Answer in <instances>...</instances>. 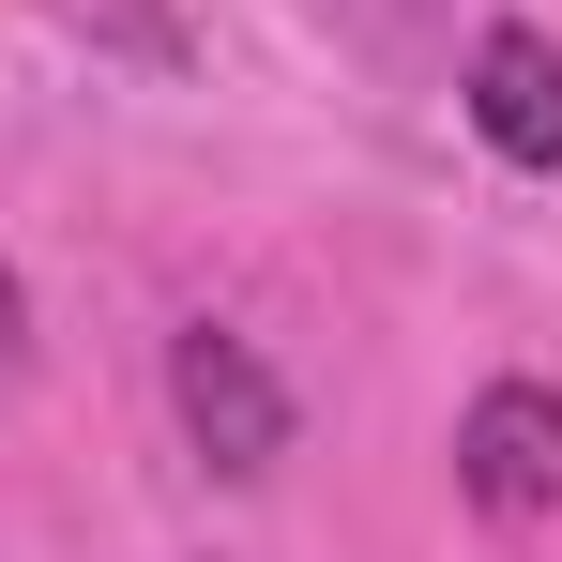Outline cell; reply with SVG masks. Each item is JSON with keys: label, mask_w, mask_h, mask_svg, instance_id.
I'll list each match as a JSON object with an SVG mask.
<instances>
[{"label": "cell", "mask_w": 562, "mask_h": 562, "mask_svg": "<svg viewBox=\"0 0 562 562\" xmlns=\"http://www.w3.org/2000/svg\"><path fill=\"white\" fill-rule=\"evenodd\" d=\"M168 411H183V441L228 486H259V471L289 457V380L259 366V335H228V319H183L168 335Z\"/></svg>", "instance_id": "1"}, {"label": "cell", "mask_w": 562, "mask_h": 562, "mask_svg": "<svg viewBox=\"0 0 562 562\" xmlns=\"http://www.w3.org/2000/svg\"><path fill=\"white\" fill-rule=\"evenodd\" d=\"M457 502L471 517H502V532H532L562 502V395L548 380H486L457 411Z\"/></svg>", "instance_id": "2"}, {"label": "cell", "mask_w": 562, "mask_h": 562, "mask_svg": "<svg viewBox=\"0 0 562 562\" xmlns=\"http://www.w3.org/2000/svg\"><path fill=\"white\" fill-rule=\"evenodd\" d=\"M457 106H471V137H486L502 168H532V183L562 168V46L532 31V15H486V31H471Z\"/></svg>", "instance_id": "3"}, {"label": "cell", "mask_w": 562, "mask_h": 562, "mask_svg": "<svg viewBox=\"0 0 562 562\" xmlns=\"http://www.w3.org/2000/svg\"><path fill=\"white\" fill-rule=\"evenodd\" d=\"M31 380V289H15V259H0V395Z\"/></svg>", "instance_id": "4"}]
</instances>
